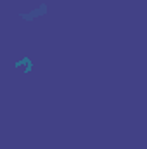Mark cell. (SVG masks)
Listing matches in <instances>:
<instances>
[{
  "mask_svg": "<svg viewBox=\"0 0 147 149\" xmlns=\"http://www.w3.org/2000/svg\"><path fill=\"white\" fill-rule=\"evenodd\" d=\"M14 66H16V70H21V68L24 66V73L31 71V61H30V59H23V61H17Z\"/></svg>",
  "mask_w": 147,
  "mask_h": 149,
  "instance_id": "obj_1",
  "label": "cell"
},
{
  "mask_svg": "<svg viewBox=\"0 0 147 149\" xmlns=\"http://www.w3.org/2000/svg\"><path fill=\"white\" fill-rule=\"evenodd\" d=\"M45 12V7H38L37 10H31L30 14H23V17H26V19H33V17H37L40 14H43Z\"/></svg>",
  "mask_w": 147,
  "mask_h": 149,
  "instance_id": "obj_2",
  "label": "cell"
}]
</instances>
